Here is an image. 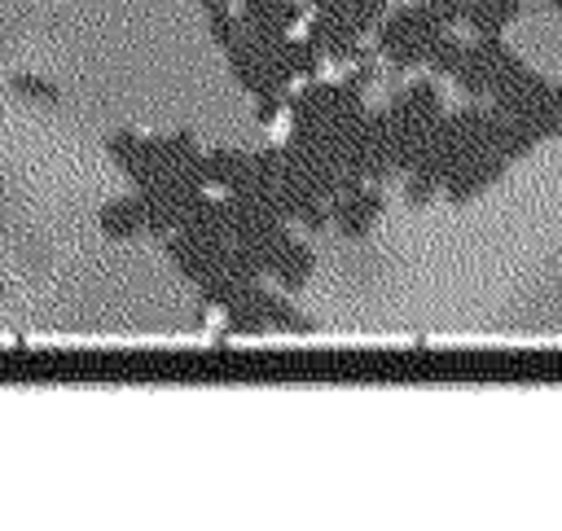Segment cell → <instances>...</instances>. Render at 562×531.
<instances>
[{"instance_id":"obj_5","label":"cell","mask_w":562,"mask_h":531,"mask_svg":"<svg viewBox=\"0 0 562 531\" xmlns=\"http://www.w3.org/2000/svg\"><path fill=\"white\" fill-rule=\"evenodd\" d=\"M9 88H13L18 97L44 101V105H57V101H61V88H57V83H48V79H40V75H13V79H9Z\"/></svg>"},{"instance_id":"obj_7","label":"cell","mask_w":562,"mask_h":531,"mask_svg":"<svg viewBox=\"0 0 562 531\" xmlns=\"http://www.w3.org/2000/svg\"><path fill=\"white\" fill-rule=\"evenodd\" d=\"M549 4H553V9H562V0H549Z\"/></svg>"},{"instance_id":"obj_4","label":"cell","mask_w":562,"mask_h":531,"mask_svg":"<svg viewBox=\"0 0 562 531\" xmlns=\"http://www.w3.org/2000/svg\"><path fill=\"white\" fill-rule=\"evenodd\" d=\"M101 228H105V237H136L145 228V202L140 197H114V202H105Z\"/></svg>"},{"instance_id":"obj_3","label":"cell","mask_w":562,"mask_h":531,"mask_svg":"<svg viewBox=\"0 0 562 531\" xmlns=\"http://www.w3.org/2000/svg\"><path fill=\"white\" fill-rule=\"evenodd\" d=\"M268 272H277V281H281L285 290H299V285L307 281V272H312V250H307L303 241L285 237V241L277 246V255L268 259Z\"/></svg>"},{"instance_id":"obj_2","label":"cell","mask_w":562,"mask_h":531,"mask_svg":"<svg viewBox=\"0 0 562 531\" xmlns=\"http://www.w3.org/2000/svg\"><path fill=\"white\" fill-rule=\"evenodd\" d=\"M518 9L522 0H461V22H470L479 35H501Z\"/></svg>"},{"instance_id":"obj_6","label":"cell","mask_w":562,"mask_h":531,"mask_svg":"<svg viewBox=\"0 0 562 531\" xmlns=\"http://www.w3.org/2000/svg\"><path fill=\"white\" fill-rule=\"evenodd\" d=\"M206 22H211V35L215 44H233L237 39V18L228 13V0H206Z\"/></svg>"},{"instance_id":"obj_1","label":"cell","mask_w":562,"mask_h":531,"mask_svg":"<svg viewBox=\"0 0 562 531\" xmlns=\"http://www.w3.org/2000/svg\"><path fill=\"white\" fill-rule=\"evenodd\" d=\"M378 215H382V193H378V189H351V193H342V197L329 202V219H334L347 237L369 233V224H373Z\"/></svg>"}]
</instances>
